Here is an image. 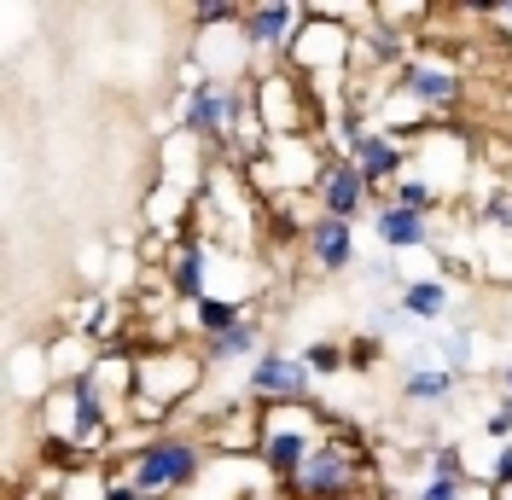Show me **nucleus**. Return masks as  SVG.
<instances>
[{
	"instance_id": "nucleus-23",
	"label": "nucleus",
	"mask_w": 512,
	"mask_h": 500,
	"mask_svg": "<svg viewBox=\"0 0 512 500\" xmlns=\"http://www.w3.org/2000/svg\"><path fill=\"white\" fill-rule=\"evenodd\" d=\"M297 355L309 361V373H315V378L350 373V361H344V338H309V344L297 349Z\"/></svg>"
},
{
	"instance_id": "nucleus-26",
	"label": "nucleus",
	"mask_w": 512,
	"mask_h": 500,
	"mask_svg": "<svg viewBox=\"0 0 512 500\" xmlns=\"http://www.w3.org/2000/svg\"><path fill=\"white\" fill-rule=\"evenodd\" d=\"M350 500H390L384 489H367V495H350Z\"/></svg>"
},
{
	"instance_id": "nucleus-20",
	"label": "nucleus",
	"mask_w": 512,
	"mask_h": 500,
	"mask_svg": "<svg viewBox=\"0 0 512 500\" xmlns=\"http://www.w3.org/2000/svg\"><path fill=\"white\" fill-rule=\"evenodd\" d=\"M431 349H437V367H448V373H472V367H478V332H472V326L431 338Z\"/></svg>"
},
{
	"instance_id": "nucleus-8",
	"label": "nucleus",
	"mask_w": 512,
	"mask_h": 500,
	"mask_svg": "<svg viewBox=\"0 0 512 500\" xmlns=\"http://www.w3.org/2000/svg\"><path fill=\"white\" fill-rule=\"evenodd\" d=\"M245 396H251L256 407L315 402V373H309V361H303L297 349L268 344V349L251 361V373H245Z\"/></svg>"
},
{
	"instance_id": "nucleus-2",
	"label": "nucleus",
	"mask_w": 512,
	"mask_h": 500,
	"mask_svg": "<svg viewBox=\"0 0 512 500\" xmlns=\"http://www.w3.org/2000/svg\"><path fill=\"white\" fill-rule=\"evenodd\" d=\"M367 489H384L379 466H373V448H367V437L355 425L332 419L326 442L309 454V466L280 489V500H350V495H367Z\"/></svg>"
},
{
	"instance_id": "nucleus-13",
	"label": "nucleus",
	"mask_w": 512,
	"mask_h": 500,
	"mask_svg": "<svg viewBox=\"0 0 512 500\" xmlns=\"http://www.w3.org/2000/svg\"><path fill=\"white\" fill-rule=\"evenodd\" d=\"M361 262V245H355V221H338V216H315L309 239H303V268L320 274V280H338Z\"/></svg>"
},
{
	"instance_id": "nucleus-27",
	"label": "nucleus",
	"mask_w": 512,
	"mask_h": 500,
	"mask_svg": "<svg viewBox=\"0 0 512 500\" xmlns=\"http://www.w3.org/2000/svg\"><path fill=\"white\" fill-rule=\"evenodd\" d=\"M495 500H512V483H507V489H495Z\"/></svg>"
},
{
	"instance_id": "nucleus-18",
	"label": "nucleus",
	"mask_w": 512,
	"mask_h": 500,
	"mask_svg": "<svg viewBox=\"0 0 512 500\" xmlns=\"http://www.w3.org/2000/svg\"><path fill=\"white\" fill-rule=\"evenodd\" d=\"M256 303H239V297H204L198 309H187V332L198 338V344H210V338H222V332H233L239 320H251Z\"/></svg>"
},
{
	"instance_id": "nucleus-1",
	"label": "nucleus",
	"mask_w": 512,
	"mask_h": 500,
	"mask_svg": "<svg viewBox=\"0 0 512 500\" xmlns=\"http://www.w3.org/2000/svg\"><path fill=\"white\" fill-rule=\"evenodd\" d=\"M210 448H204V437L198 431H181V425H169V431H152V437L140 442H123L105 466L117 471L123 483H134L140 495L152 500H181L210 471Z\"/></svg>"
},
{
	"instance_id": "nucleus-17",
	"label": "nucleus",
	"mask_w": 512,
	"mask_h": 500,
	"mask_svg": "<svg viewBox=\"0 0 512 500\" xmlns=\"http://www.w3.org/2000/svg\"><path fill=\"white\" fill-rule=\"evenodd\" d=\"M198 349H204V361H210V367H251L256 355L268 349V326H262V309H256L251 320H239L233 332L210 338V344H198Z\"/></svg>"
},
{
	"instance_id": "nucleus-24",
	"label": "nucleus",
	"mask_w": 512,
	"mask_h": 500,
	"mask_svg": "<svg viewBox=\"0 0 512 500\" xmlns=\"http://www.w3.org/2000/svg\"><path fill=\"white\" fill-rule=\"evenodd\" d=\"M105 262H111V245H82V256H76V274L94 285V291H111V285H105Z\"/></svg>"
},
{
	"instance_id": "nucleus-14",
	"label": "nucleus",
	"mask_w": 512,
	"mask_h": 500,
	"mask_svg": "<svg viewBox=\"0 0 512 500\" xmlns=\"http://www.w3.org/2000/svg\"><path fill=\"white\" fill-rule=\"evenodd\" d=\"M373 239L384 245V256L402 262V256H414V250H437V221L379 198V204H373Z\"/></svg>"
},
{
	"instance_id": "nucleus-7",
	"label": "nucleus",
	"mask_w": 512,
	"mask_h": 500,
	"mask_svg": "<svg viewBox=\"0 0 512 500\" xmlns=\"http://www.w3.org/2000/svg\"><path fill=\"white\" fill-rule=\"evenodd\" d=\"M478 169H483L478 140H472L460 123L425 128V134L414 140V169H408V175H419L443 204H454V198H466V192L478 187Z\"/></svg>"
},
{
	"instance_id": "nucleus-6",
	"label": "nucleus",
	"mask_w": 512,
	"mask_h": 500,
	"mask_svg": "<svg viewBox=\"0 0 512 500\" xmlns=\"http://www.w3.org/2000/svg\"><path fill=\"white\" fill-rule=\"evenodd\" d=\"M396 94H408L437 128H448L466 105V59L460 53H437V47H414L402 70H396Z\"/></svg>"
},
{
	"instance_id": "nucleus-4",
	"label": "nucleus",
	"mask_w": 512,
	"mask_h": 500,
	"mask_svg": "<svg viewBox=\"0 0 512 500\" xmlns=\"http://www.w3.org/2000/svg\"><path fill=\"white\" fill-rule=\"evenodd\" d=\"M251 117L268 140H320L326 111L291 64H262L251 76Z\"/></svg>"
},
{
	"instance_id": "nucleus-9",
	"label": "nucleus",
	"mask_w": 512,
	"mask_h": 500,
	"mask_svg": "<svg viewBox=\"0 0 512 500\" xmlns=\"http://www.w3.org/2000/svg\"><path fill=\"white\" fill-rule=\"evenodd\" d=\"M303 24H309L303 0H256V6H245V41H251V53H256V70L262 64H286L291 41L303 35Z\"/></svg>"
},
{
	"instance_id": "nucleus-16",
	"label": "nucleus",
	"mask_w": 512,
	"mask_h": 500,
	"mask_svg": "<svg viewBox=\"0 0 512 500\" xmlns=\"http://www.w3.org/2000/svg\"><path fill=\"white\" fill-rule=\"evenodd\" d=\"M396 309L414 326H437L454 309V285H448V274H408V285L396 291Z\"/></svg>"
},
{
	"instance_id": "nucleus-21",
	"label": "nucleus",
	"mask_w": 512,
	"mask_h": 500,
	"mask_svg": "<svg viewBox=\"0 0 512 500\" xmlns=\"http://www.w3.org/2000/svg\"><path fill=\"white\" fill-rule=\"evenodd\" d=\"M384 355H390V344H384V338H373L367 326L344 338V361H350V373H379V367H384Z\"/></svg>"
},
{
	"instance_id": "nucleus-11",
	"label": "nucleus",
	"mask_w": 512,
	"mask_h": 500,
	"mask_svg": "<svg viewBox=\"0 0 512 500\" xmlns=\"http://www.w3.org/2000/svg\"><path fill=\"white\" fill-rule=\"evenodd\" d=\"M367 181L355 175V163L344 152H332L326 146V157H320V175H315V204L320 216H338V221H361L367 216Z\"/></svg>"
},
{
	"instance_id": "nucleus-25",
	"label": "nucleus",
	"mask_w": 512,
	"mask_h": 500,
	"mask_svg": "<svg viewBox=\"0 0 512 500\" xmlns=\"http://www.w3.org/2000/svg\"><path fill=\"white\" fill-rule=\"evenodd\" d=\"M489 30L501 35V41H512V0H495L489 6Z\"/></svg>"
},
{
	"instance_id": "nucleus-12",
	"label": "nucleus",
	"mask_w": 512,
	"mask_h": 500,
	"mask_svg": "<svg viewBox=\"0 0 512 500\" xmlns=\"http://www.w3.org/2000/svg\"><path fill=\"white\" fill-rule=\"evenodd\" d=\"M163 274H169V285H175V303H181V309H198V303L210 297V280H216V245H210L204 233L175 239Z\"/></svg>"
},
{
	"instance_id": "nucleus-3",
	"label": "nucleus",
	"mask_w": 512,
	"mask_h": 500,
	"mask_svg": "<svg viewBox=\"0 0 512 500\" xmlns=\"http://www.w3.org/2000/svg\"><path fill=\"white\" fill-rule=\"evenodd\" d=\"M169 117H175V128L198 134L216 157H227V146L251 123V82H210V76L187 70V82L169 99Z\"/></svg>"
},
{
	"instance_id": "nucleus-22",
	"label": "nucleus",
	"mask_w": 512,
	"mask_h": 500,
	"mask_svg": "<svg viewBox=\"0 0 512 500\" xmlns=\"http://www.w3.org/2000/svg\"><path fill=\"white\" fill-rule=\"evenodd\" d=\"M187 24L192 30H233V24H245V6L239 0H198V6H187Z\"/></svg>"
},
{
	"instance_id": "nucleus-19",
	"label": "nucleus",
	"mask_w": 512,
	"mask_h": 500,
	"mask_svg": "<svg viewBox=\"0 0 512 500\" xmlns=\"http://www.w3.org/2000/svg\"><path fill=\"white\" fill-rule=\"evenodd\" d=\"M454 384L460 378L448 373V367H437V361L431 367H408L402 373V402L408 407H448L454 402Z\"/></svg>"
},
{
	"instance_id": "nucleus-5",
	"label": "nucleus",
	"mask_w": 512,
	"mask_h": 500,
	"mask_svg": "<svg viewBox=\"0 0 512 500\" xmlns=\"http://www.w3.org/2000/svg\"><path fill=\"white\" fill-rule=\"evenodd\" d=\"M326 431H332V419H326V407H315V402L262 407V419H256V460H262L268 477L286 489L291 477L309 466V454L326 442Z\"/></svg>"
},
{
	"instance_id": "nucleus-28",
	"label": "nucleus",
	"mask_w": 512,
	"mask_h": 500,
	"mask_svg": "<svg viewBox=\"0 0 512 500\" xmlns=\"http://www.w3.org/2000/svg\"><path fill=\"white\" fill-rule=\"evenodd\" d=\"M507 117H512V94H507Z\"/></svg>"
},
{
	"instance_id": "nucleus-10",
	"label": "nucleus",
	"mask_w": 512,
	"mask_h": 500,
	"mask_svg": "<svg viewBox=\"0 0 512 500\" xmlns=\"http://www.w3.org/2000/svg\"><path fill=\"white\" fill-rule=\"evenodd\" d=\"M350 163H355V175L367 181V192H373V198H390V192H396V181L414 169V146H408V140H396V134H384V128L373 123L350 146Z\"/></svg>"
},
{
	"instance_id": "nucleus-15",
	"label": "nucleus",
	"mask_w": 512,
	"mask_h": 500,
	"mask_svg": "<svg viewBox=\"0 0 512 500\" xmlns=\"http://www.w3.org/2000/svg\"><path fill=\"white\" fill-rule=\"evenodd\" d=\"M6 390H12V407L24 402H47L53 390H59V378H53V361H47V344H18L6 355Z\"/></svg>"
}]
</instances>
